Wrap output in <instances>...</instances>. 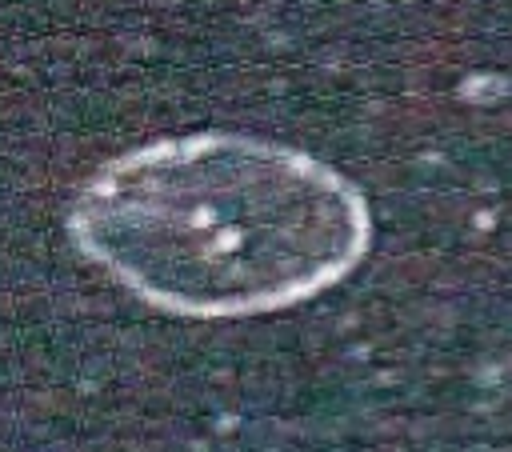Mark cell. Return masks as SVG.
<instances>
[{
	"mask_svg": "<svg viewBox=\"0 0 512 452\" xmlns=\"http://www.w3.org/2000/svg\"><path fill=\"white\" fill-rule=\"evenodd\" d=\"M68 224L88 260L184 316L296 304L368 248L352 180L296 148L228 132L116 156L80 188Z\"/></svg>",
	"mask_w": 512,
	"mask_h": 452,
	"instance_id": "obj_1",
	"label": "cell"
}]
</instances>
